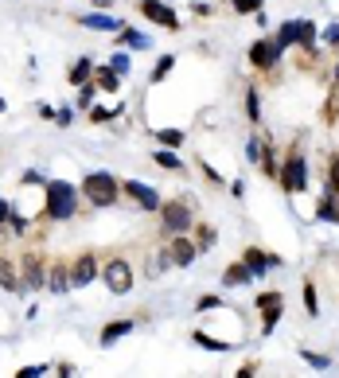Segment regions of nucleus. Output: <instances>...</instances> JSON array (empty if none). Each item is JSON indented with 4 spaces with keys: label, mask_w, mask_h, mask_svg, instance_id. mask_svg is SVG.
Instances as JSON below:
<instances>
[{
    "label": "nucleus",
    "mask_w": 339,
    "mask_h": 378,
    "mask_svg": "<svg viewBox=\"0 0 339 378\" xmlns=\"http://www.w3.org/2000/svg\"><path fill=\"white\" fill-rule=\"evenodd\" d=\"M43 191H47V219H55V222L74 219V211H78V188L74 183H67V179H47Z\"/></svg>",
    "instance_id": "1"
},
{
    "label": "nucleus",
    "mask_w": 339,
    "mask_h": 378,
    "mask_svg": "<svg viewBox=\"0 0 339 378\" xmlns=\"http://www.w3.org/2000/svg\"><path fill=\"white\" fill-rule=\"evenodd\" d=\"M82 195H86L90 207H113L117 195H121V183L110 176V172H86V179H82Z\"/></svg>",
    "instance_id": "2"
},
{
    "label": "nucleus",
    "mask_w": 339,
    "mask_h": 378,
    "mask_svg": "<svg viewBox=\"0 0 339 378\" xmlns=\"http://www.w3.org/2000/svg\"><path fill=\"white\" fill-rule=\"evenodd\" d=\"M277 183L289 191V195L308 191V156L300 149H292L289 156H285V164H281V172H277Z\"/></svg>",
    "instance_id": "3"
},
{
    "label": "nucleus",
    "mask_w": 339,
    "mask_h": 378,
    "mask_svg": "<svg viewBox=\"0 0 339 378\" xmlns=\"http://www.w3.org/2000/svg\"><path fill=\"white\" fill-rule=\"evenodd\" d=\"M160 230L168 234V238H176V234H191L195 230V215H191V207L183 199H172L160 207Z\"/></svg>",
    "instance_id": "4"
},
{
    "label": "nucleus",
    "mask_w": 339,
    "mask_h": 378,
    "mask_svg": "<svg viewBox=\"0 0 339 378\" xmlns=\"http://www.w3.org/2000/svg\"><path fill=\"white\" fill-rule=\"evenodd\" d=\"M277 43L285 51L289 47H304L312 55V51H316V24L312 20H285L277 28Z\"/></svg>",
    "instance_id": "5"
},
{
    "label": "nucleus",
    "mask_w": 339,
    "mask_h": 378,
    "mask_svg": "<svg viewBox=\"0 0 339 378\" xmlns=\"http://www.w3.org/2000/svg\"><path fill=\"white\" fill-rule=\"evenodd\" d=\"M281 59H285V47L277 43V35H261V40L249 47V67L254 70H273Z\"/></svg>",
    "instance_id": "6"
},
{
    "label": "nucleus",
    "mask_w": 339,
    "mask_h": 378,
    "mask_svg": "<svg viewBox=\"0 0 339 378\" xmlns=\"http://www.w3.org/2000/svg\"><path fill=\"white\" fill-rule=\"evenodd\" d=\"M121 191H125V195H129L140 211H149V215H160V207H164V199L156 195V188L140 183V179H125V183H121Z\"/></svg>",
    "instance_id": "7"
},
{
    "label": "nucleus",
    "mask_w": 339,
    "mask_h": 378,
    "mask_svg": "<svg viewBox=\"0 0 339 378\" xmlns=\"http://www.w3.org/2000/svg\"><path fill=\"white\" fill-rule=\"evenodd\" d=\"M101 281H106V289H110V293L125 297V293L133 289V269H129V261H110V265L101 269Z\"/></svg>",
    "instance_id": "8"
},
{
    "label": "nucleus",
    "mask_w": 339,
    "mask_h": 378,
    "mask_svg": "<svg viewBox=\"0 0 339 378\" xmlns=\"http://www.w3.org/2000/svg\"><path fill=\"white\" fill-rule=\"evenodd\" d=\"M258 309H261V336H273L281 312H285V297H281V293H261Z\"/></svg>",
    "instance_id": "9"
},
{
    "label": "nucleus",
    "mask_w": 339,
    "mask_h": 378,
    "mask_svg": "<svg viewBox=\"0 0 339 378\" xmlns=\"http://www.w3.org/2000/svg\"><path fill=\"white\" fill-rule=\"evenodd\" d=\"M140 16L160 24V28H168V31H180V16H176V8H168L164 0H140Z\"/></svg>",
    "instance_id": "10"
},
{
    "label": "nucleus",
    "mask_w": 339,
    "mask_h": 378,
    "mask_svg": "<svg viewBox=\"0 0 339 378\" xmlns=\"http://www.w3.org/2000/svg\"><path fill=\"white\" fill-rule=\"evenodd\" d=\"M242 261L249 265V273H254V281L258 277H265L270 269H281V258L277 254H261V249H254V246H246V254H242Z\"/></svg>",
    "instance_id": "11"
},
{
    "label": "nucleus",
    "mask_w": 339,
    "mask_h": 378,
    "mask_svg": "<svg viewBox=\"0 0 339 378\" xmlns=\"http://www.w3.org/2000/svg\"><path fill=\"white\" fill-rule=\"evenodd\" d=\"M172 249V261H176V269H188L191 261L199 258V246H195V238H188V234H176V238L168 242Z\"/></svg>",
    "instance_id": "12"
},
{
    "label": "nucleus",
    "mask_w": 339,
    "mask_h": 378,
    "mask_svg": "<svg viewBox=\"0 0 339 378\" xmlns=\"http://www.w3.org/2000/svg\"><path fill=\"white\" fill-rule=\"evenodd\" d=\"M101 277V269H98V261H94V254H82L74 265H70V285L74 289H82V285H90V281H98Z\"/></svg>",
    "instance_id": "13"
},
{
    "label": "nucleus",
    "mask_w": 339,
    "mask_h": 378,
    "mask_svg": "<svg viewBox=\"0 0 339 378\" xmlns=\"http://www.w3.org/2000/svg\"><path fill=\"white\" fill-rule=\"evenodd\" d=\"M20 285H24V293L43 289V285H47V269L40 265V258H28V261L20 265Z\"/></svg>",
    "instance_id": "14"
},
{
    "label": "nucleus",
    "mask_w": 339,
    "mask_h": 378,
    "mask_svg": "<svg viewBox=\"0 0 339 378\" xmlns=\"http://www.w3.org/2000/svg\"><path fill=\"white\" fill-rule=\"evenodd\" d=\"M316 219L339 227V195L336 191H324V199H320V207H316Z\"/></svg>",
    "instance_id": "15"
},
{
    "label": "nucleus",
    "mask_w": 339,
    "mask_h": 378,
    "mask_svg": "<svg viewBox=\"0 0 339 378\" xmlns=\"http://www.w3.org/2000/svg\"><path fill=\"white\" fill-rule=\"evenodd\" d=\"M82 28H94V31H121L125 28V20H113V16H106V12H90V16H82Z\"/></svg>",
    "instance_id": "16"
},
{
    "label": "nucleus",
    "mask_w": 339,
    "mask_h": 378,
    "mask_svg": "<svg viewBox=\"0 0 339 378\" xmlns=\"http://www.w3.org/2000/svg\"><path fill=\"white\" fill-rule=\"evenodd\" d=\"M133 328H137L133 320H113V324H106V328H101V343H106V347H113V343H117V339H125Z\"/></svg>",
    "instance_id": "17"
},
{
    "label": "nucleus",
    "mask_w": 339,
    "mask_h": 378,
    "mask_svg": "<svg viewBox=\"0 0 339 378\" xmlns=\"http://www.w3.org/2000/svg\"><path fill=\"white\" fill-rule=\"evenodd\" d=\"M246 281H254V273H249L246 261H234V265H226V273H222V285H226V289H238V285H246Z\"/></svg>",
    "instance_id": "18"
},
{
    "label": "nucleus",
    "mask_w": 339,
    "mask_h": 378,
    "mask_svg": "<svg viewBox=\"0 0 339 378\" xmlns=\"http://www.w3.org/2000/svg\"><path fill=\"white\" fill-rule=\"evenodd\" d=\"M47 289L51 293H70V289H74V285H70V265L47 269Z\"/></svg>",
    "instance_id": "19"
},
{
    "label": "nucleus",
    "mask_w": 339,
    "mask_h": 378,
    "mask_svg": "<svg viewBox=\"0 0 339 378\" xmlns=\"http://www.w3.org/2000/svg\"><path fill=\"white\" fill-rule=\"evenodd\" d=\"M94 82H98V90H106V94H113V90H121V74L106 63V67H94Z\"/></svg>",
    "instance_id": "20"
},
{
    "label": "nucleus",
    "mask_w": 339,
    "mask_h": 378,
    "mask_svg": "<svg viewBox=\"0 0 339 378\" xmlns=\"http://www.w3.org/2000/svg\"><path fill=\"white\" fill-rule=\"evenodd\" d=\"M70 86H82V82H90L94 79V59L90 55H82V59H74V67H70Z\"/></svg>",
    "instance_id": "21"
},
{
    "label": "nucleus",
    "mask_w": 339,
    "mask_h": 378,
    "mask_svg": "<svg viewBox=\"0 0 339 378\" xmlns=\"http://www.w3.org/2000/svg\"><path fill=\"white\" fill-rule=\"evenodd\" d=\"M152 160H156L164 172H183V156L176 149H164V145H160V149L152 152Z\"/></svg>",
    "instance_id": "22"
},
{
    "label": "nucleus",
    "mask_w": 339,
    "mask_h": 378,
    "mask_svg": "<svg viewBox=\"0 0 339 378\" xmlns=\"http://www.w3.org/2000/svg\"><path fill=\"white\" fill-rule=\"evenodd\" d=\"M195 347H203V351H215V355H222V351H230L234 347V343H230V339H215V336H207V331H195Z\"/></svg>",
    "instance_id": "23"
},
{
    "label": "nucleus",
    "mask_w": 339,
    "mask_h": 378,
    "mask_svg": "<svg viewBox=\"0 0 339 378\" xmlns=\"http://www.w3.org/2000/svg\"><path fill=\"white\" fill-rule=\"evenodd\" d=\"M0 289H8V293H24L20 273H16V269H12V261H4V258H0Z\"/></svg>",
    "instance_id": "24"
},
{
    "label": "nucleus",
    "mask_w": 339,
    "mask_h": 378,
    "mask_svg": "<svg viewBox=\"0 0 339 378\" xmlns=\"http://www.w3.org/2000/svg\"><path fill=\"white\" fill-rule=\"evenodd\" d=\"M246 117H249V125H261V94H258V86H246Z\"/></svg>",
    "instance_id": "25"
},
{
    "label": "nucleus",
    "mask_w": 339,
    "mask_h": 378,
    "mask_svg": "<svg viewBox=\"0 0 339 378\" xmlns=\"http://www.w3.org/2000/svg\"><path fill=\"white\" fill-rule=\"evenodd\" d=\"M117 43H121V47H133V51H144V47H149V35H140V31H133V28H121L117 31Z\"/></svg>",
    "instance_id": "26"
},
{
    "label": "nucleus",
    "mask_w": 339,
    "mask_h": 378,
    "mask_svg": "<svg viewBox=\"0 0 339 378\" xmlns=\"http://www.w3.org/2000/svg\"><path fill=\"white\" fill-rule=\"evenodd\" d=\"M172 265H176V261H172V249L164 246L156 258H149V277H160V273H168Z\"/></svg>",
    "instance_id": "27"
},
{
    "label": "nucleus",
    "mask_w": 339,
    "mask_h": 378,
    "mask_svg": "<svg viewBox=\"0 0 339 378\" xmlns=\"http://www.w3.org/2000/svg\"><path fill=\"white\" fill-rule=\"evenodd\" d=\"M125 113V101H117V106H90V121H113V117H121Z\"/></svg>",
    "instance_id": "28"
},
{
    "label": "nucleus",
    "mask_w": 339,
    "mask_h": 378,
    "mask_svg": "<svg viewBox=\"0 0 339 378\" xmlns=\"http://www.w3.org/2000/svg\"><path fill=\"white\" fill-rule=\"evenodd\" d=\"M183 129H156V145H164V149H183Z\"/></svg>",
    "instance_id": "29"
},
{
    "label": "nucleus",
    "mask_w": 339,
    "mask_h": 378,
    "mask_svg": "<svg viewBox=\"0 0 339 378\" xmlns=\"http://www.w3.org/2000/svg\"><path fill=\"white\" fill-rule=\"evenodd\" d=\"M172 67H176V55H160L156 67H152V74H149V82H164L172 74Z\"/></svg>",
    "instance_id": "30"
},
{
    "label": "nucleus",
    "mask_w": 339,
    "mask_h": 378,
    "mask_svg": "<svg viewBox=\"0 0 339 378\" xmlns=\"http://www.w3.org/2000/svg\"><path fill=\"white\" fill-rule=\"evenodd\" d=\"M261 172L270 179H277V172H281V164H277V149L273 145H265V152H261Z\"/></svg>",
    "instance_id": "31"
},
{
    "label": "nucleus",
    "mask_w": 339,
    "mask_h": 378,
    "mask_svg": "<svg viewBox=\"0 0 339 378\" xmlns=\"http://www.w3.org/2000/svg\"><path fill=\"white\" fill-rule=\"evenodd\" d=\"M110 67L113 70H117V74H121V79H125V74H129V70H133V55H129V51H113V59H110Z\"/></svg>",
    "instance_id": "32"
},
{
    "label": "nucleus",
    "mask_w": 339,
    "mask_h": 378,
    "mask_svg": "<svg viewBox=\"0 0 339 378\" xmlns=\"http://www.w3.org/2000/svg\"><path fill=\"white\" fill-rule=\"evenodd\" d=\"M215 242H219V234H215V227H199V234H195V246H199V254H207V249H215Z\"/></svg>",
    "instance_id": "33"
},
{
    "label": "nucleus",
    "mask_w": 339,
    "mask_h": 378,
    "mask_svg": "<svg viewBox=\"0 0 339 378\" xmlns=\"http://www.w3.org/2000/svg\"><path fill=\"white\" fill-rule=\"evenodd\" d=\"M304 312H308V316H320V297H316V285H312V281H304Z\"/></svg>",
    "instance_id": "34"
},
{
    "label": "nucleus",
    "mask_w": 339,
    "mask_h": 378,
    "mask_svg": "<svg viewBox=\"0 0 339 378\" xmlns=\"http://www.w3.org/2000/svg\"><path fill=\"white\" fill-rule=\"evenodd\" d=\"M94 94H98V82H82V86H78V106H82V110H90V106H94Z\"/></svg>",
    "instance_id": "35"
},
{
    "label": "nucleus",
    "mask_w": 339,
    "mask_h": 378,
    "mask_svg": "<svg viewBox=\"0 0 339 378\" xmlns=\"http://www.w3.org/2000/svg\"><path fill=\"white\" fill-rule=\"evenodd\" d=\"M300 359H304L308 367H316V370H328V367H331V359H328V355H316V351H308V347L300 351Z\"/></svg>",
    "instance_id": "36"
},
{
    "label": "nucleus",
    "mask_w": 339,
    "mask_h": 378,
    "mask_svg": "<svg viewBox=\"0 0 339 378\" xmlns=\"http://www.w3.org/2000/svg\"><path fill=\"white\" fill-rule=\"evenodd\" d=\"M234 4V12H242V16H254V12L265 8V0H230Z\"/></svg>",
    "instance_id": "37"
},
{
    "label": "nucleus",
    "mask_w": 339,
    "mask_h": 378,
    "mask_svg": "<svg viewBox=\"0 0 339 378\" xmlns=\"http://www.w3.org/2000/svg\"><path fill=\"white\" fill-rule=\"evenodd\" d=\"M261 152H265V140H258V137L246 140V160L249 164H261Z\"/></svg>",
    "instance_id": "38"
},
{
    "label": "nucleus",
    "mask_w": 339,
    "mask_h": 378,
    "mask_svg": "<svg viewBox=\"0 0 339 378\" xmlns=\"http://www.w3.org/2000/svg\"><path fill=\"white\" fill-rule=\"evenodd\" d=\"M328 191L339 195V156H331V164H328Z\"/></svg>",
    "instance_id": "39"
},
{
    "label": "nucleus",
    "mask_w": 339,
    "mask_h": 378,
    "mask_svg": "<svg viewBox=\"0 0 339 378\" xmlns=\"http://www.w3.org/2000/svg\"><path fill=\"white\" fill-rule=\"evenodd\" d=\"M219 309H222L219 297H203L199 304H195V312H203V316H207V312H219Z\"/></svg>",
    "instance_id": "40"
},
{
    "label": "nucleus",
    "mask_w": 339,
    "mask_h": 378,
    "mask_svg": "<svg viewBox=\"0 0 339 378\" xmlns=\"http://www.w3.org/2000/svg\"><path fill=\"white\" fill-rule=\"evenodd\" d=\"M70 121H74V110H70V106H59V110H55V125H59V129H67Z\"/></svg>",
    "instance_id": "41"
},
{
    "label": "nucleus",
    "mask_w": 339,
    "mask_h": 378,
    "mask_svg": "<svg viewBox=\"0 0 339 378\" xmlns=\"http://www.w3.org/2000/svg\"><path fill=\"white\" fill-rule=\"evenodd\" d=\"M324 43L339 51V24H328V28H324Z\"/></svg>",
    "instance_id": "42"
},
{
    "label": "nucleus",
    "mask_w": 339,
    "mask_h": 378,
    "mask_svg": "<svg viewBox=\"0 0 339 378\" xmlns=\"http://www.w3.org/2000/svg\"><path fill=\"white\" fill-rule=\"evenodd\" d=\"M12 215H16V211L8 207V199H0V227H8V222H12Z\"/></svg>",
    "instance_id": "43"
},
{
    "label": "nucleus",
    "mask_w": 339,
    "mask_h": 378,
    "mask_svg": "<svg viewBox=\"0 0 339 378\" xmlns=\"http://www.w3.org/2000/svg\"><path fill=\"white\" fill-rule=\"evenodd\" d=\"M40 375H47V367H24V370H16V378H40Z\"/></svg>",
    "instance_id": "44"
},
{
    "label": "nucleus",
    "mask_w": 339,
    "mask_h": 378,
    "mask_svg": "<svg viewBox=\"0 0 339 378\" xmlns=\"http://www.w3.org/2000/svg\"><path fill=\"white\" fill-rule=\"evenodd\" d=\"M203 176H207V179H210V183H215V188H222V183H226V179H222V176H219V172L210 168V164H203Z\"/></svg>",
    "instance_id": "45"
},
{
    "label": "nucleus",
    "mask_w": 339,
    "mask_h": 378,
    "mask_svg": "<svg viewBox=\"0 0 339 378\" xmlns=\"http://www.w3.org/2000/svg\"><path fill=\"white\" fill-rule=\"evenodd\" d=\"M16 234H28V219H20V215H12V222H8Z\"/></svg>",
    "instance_id": "46"
},
{
    "label": "nucleus",
    "mask_w": 339,
    "mask_h": 378,
    "mask_svg": "<svg viewBox=\"0 0 339 378\" xmlns=\"http://www.w3.org/2000/svg\"><path fill=\"white\" fill-rule=\"evenodd\" d=\"M230 195H234V199H242V195H246V183H242V179H230Z\"/></svg>",
    "instance_id": "47"
},
{
    "label": "nucleus",
    "mask_w": 339,
    "mask_h": 378,
    "mask_svg": "<svg viewBox=\"0 0 339 378\" xmlns=\"http://www.w3.org/2000/svg\"><path fill=\"white\" fill-rule=\"evenodd\" d=\"M20 183H47V179H43L40 172H24V179H20Z\"/></svg>",
    "instance_id": "48"
},
{
    "label": "nucleus",
    "mask_w": 339,
    "mask_h": 378,
    "mask_svg": "<svg viewBox=\"0 0 339 378\" xmlns=\"http://www.w3.org/2000/svg\"><path fill=\"white\" fill-rule=\"evenodd\" d=\"M234 375H238V378H254V375H258V367H254V363H246V367L234 370Z\"/></svg>",
    "instance_id": "49"
},
{
    "label": "nucleus",
    "mask_w": 339,
    "mask_h": 378,
    "mask_svg": "<svg viewBox=\"0 0 339 378\" xmlns=\"http://www.w3.org/2000/svg\"><path fill=\"white\" fill-rule=\"evenodd\" d=\"M4 110H8V106H4V98H0V113H4Z\"/></svg>",
    "instance_id": "50"
},
{
    "label": "nucleus",
    "mask_w": 339,
    "mask_h": 378,
    "mask_svg": "<svg viewBox=\"0 0 339 378\" xmlns=\"http://www.w3.org/2000/svg\"><path fill=\"white\" fill-rule=\"evenodd\" d=\"M336 79H339V59H336Z\"/></svg>",
    "instance_id": "51"
}]
</instances>
